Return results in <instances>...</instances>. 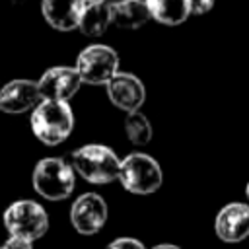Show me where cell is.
Listing matches in <instances>:
<instances>
[{
	"label": "cell",
	"instance_id": "cell-18",
	"mask_svg": "<svg viewBox=\"0 0 249 249\" xmlns=\"http://www.w3.org/2000/svg\"><path fill=\"white\" fill-rule=\"evenodd\" d=\"M189 8H191V14L202 16L214 8V0H189Z\"/></svg>",
	"mask_w": 249,
	"mask_h": 249
},
{
	"label": "cell",
	"instance_id": "cell-10",
	"mask_svg": "<svg viewBox=\"0 0 249 249\" xmlns=\"http://www.w3.org/2000/svg\"><path fill=\"white\" fill-rule=\"evenodd\" d=\"M41 101L37 80H10L0 88V111L10 115H19L25 111H33V107Z\"/></svg>",
	"mask_w": 249,
	"mask_h": 249
},
{
	"label": "cell",
	"instance_id": "cell-17",
	"mask_svg": "<svg viewBox=\"0 0 249 249\" xmlns=\"http://www.w3.org/2000/svg\"><path fill=\"white\" fill-rule=\"evenodd\" d=\"M105 249H146L144 243L136 237H117Z\"/></svg>",
	"mask_w": 249,
	"mask_h": 249
},
{
	"label": "cell",
	"instance_id": "cell-15",
	"mask_svg": "<svg viewBox=\"0 0 249 249\" xmlns=\"http://www.w3.org/2000/svg\"><path fill=\"white\" fill-rule=\"evenodd\" d=\"M111 19L121 29H138L152 18L144 0H126L111 6Z\"/></svg>",
	"mask_w": 249,
	"mask_h": 249
},
{
	"label": "cell",
	"instance_id": "cell-13",
	"mask_svg": "<svg viewBox=\"0 0 249 249\" xmlns=\"http://www.w3.org/2000/svg\"><path fill=\"white\" fill-rule=\"evenodd\" d=\"M111 23H113L111 6L105 4L103 0H95V2H89L84 6L78 29H80V33H84L88 37H101Z\"/></svg>",
	"mask_w": 249,
	"mask_h": 249
},
{
	"label": "cell",
	"instance_id": "cell-20",
	"mask_svg": "<svg viewBox=\"0 0 249 249\" xmlns=\"http://www.w3.org/2000/svg\"><path fill=\"white\" fill-rule=\"evenodd\" d=\"M152 249H181L177 245H171V243H160V245H154Z\"/></svg>",
	"mask_w": 249,
	"mask_h": 249
},
{
	"label": "cell",
	"instance_id": "cell-14",
	"mask_svg": "<svg viewBox=\"0 0 249 249\" xmlns=\"http://www.w3.org/2000/svg\"><path fill=\"white\" fill-rule=\"evenodd\" d=\"M150 18L161 25H179L191 16L189 0H144Z\"/></svg>",
	"mask_w": 249,
	"mask_h": 249
},
{
	"label": "cell",
	"instance_id": "cell-2",
	"mask_svg": "<svg viewBox=\"0 0 249 249\" xmlns=\"http://www.w3.org/2000/svg\"><path fill=\"white\" fill-rule=\"evenodd\" d=\"M74 171L93 185H107L119 179L121 158L105 144H84L72 154Z\"/></svg>",
	"mask_w": 249,
	"mask_h": 249
},
{
	"label": "cell",
	"instance_id": "cell-12",
	"mask_svg": "<svg viewBox=\"0 0 249 249\" xmlns=\"http://www.w3.org/2000/svg\"><path fill=\"white\" fill-rule=\"evenodd\" d=\"M84 6L82 0H41V14L53 29L72 31L80 23Z\"/></svg>",
	"mask_w": 249,
	"mask_h": 249
},
{
	"label": "cell",
	"instance_id": "cell-4",
	"mask_svg": "<svg viewBox=\"0 0 249 249\" xmlns=\"http://www.w3.org/2000/svg\"><path fill=\"white\" fill-rule=\"evenodd\" d=\"M119 181L132 195H152L161 187L163 173L160 163L142 152H132L121 160Z\"/></svg>",
	"mask_w": 249,
	"mask_h": 249
},
{
	"label": "cell",
	"instance_id": "cell-22",
	"mask_svg": "<svg viewBox=\"0 0 249 249\" xmlns=\"http://www.w3.org/2000/svg\"><path fill=\"white\" fill-rule=\"evenodd\" d=\"M245 195H247V198H249V183H247V187H245Z\"/></svg>",
	"mask_w": 249,
	"mask_h": 249
},
{
	"label": "cell",
	"instance_id": "cell-7",
	"mask_svg": "<svg viewBox=\"0 0 249 249\" xmlns=\"http://www.w3.org/2000/svg\"><path fill=\"white\" fill-rule=\"evenodd\" d=\"M107 202L97 193L80 195L70 208V224L82 235H93L107 224Z\"/></svg>",
	"mask_w": 249,
	"mask_h": 249
},
{
	"label": "cell",
	"instance_id": "cell-16",
	"mask_svg": "<svg viewBox=\"0 0 249 249\" xmlns=\"http://www.w3.org/2000/svg\"><path fill=\"white\" fill-rule=\"evenodd\" d=\"M124 132H126V138L134 146H146L152 140V124H150L148 117L144 113H140V111L126 113V117H124Z\"/></svg>",
	"mask_w": 249,
	"mask_h": 249
},
{
	"label": "cell",
	"instance_id": "cell-5",
	"mask_svg": "<svg viewBox=\"0 0 249 249\" xmlns=\"http://www.w3.org/2000/svg\"><path fill=\"white\" fill-rule=\"evenodd\" d=\"M4 226L8 230V235L35 241L47 233L49 214L39 202L21 198L12 202L4 210Z\"/></svg>",
	"mask_w": 249,
	"mask_h": 249
},
{
	"label": "cell",
	"instance_id": "cell-11",
	"mask_svg": "<svg viewBox=\"0 0 249 249\" xmlns=\"http://www.w3.org/2000/svg\"><path fill=\"white\" fill-rule=\"evenodd\" d=\"M216 235L224 243H239L249 235V204L230 202L220 208L214 220Z\"/></svg>",
	"mask_w": 249,
	"mask_h": 249
},
{
	"label": "cell",
	"instance_id": "cell-23",
	"mask_svg": "<svg viewBox=\"0 0 249 249\" xmlns=\"http://www.w3.org/2000/svg\"><path fill=\"white\" fill-rule=\"evenodd\" d=\"M84 4H89V2H95V0H82Z\"/></svg>",
	"mask_w": 249,
	"mask_h": 249
},
{
	"label": "cell",
	"instance_id": "cell-1",
	"mask_svg": "<svg viewBox=\"0 0 249 249\" xmlns=\"http://www.w3.org/2000/svg\"><path fill=\"white\" fill-rule=\"evenodd\" d=\"M37 140L47 146L62 144L74 128V113L68 101H39L29 117Z\"/></svg>",
	"mask_w": 249,
	"mask_h": 249
},
{
	"label": "cell",
	"instance_id": "cell-19",
	"mask_svg": "<svg viewBox=\"0 0 249 249\" xmlns=\"http://www.w3.org/2000/svg\"><path fill=\"white\" fill-rule=\"evenodd\" d=\"M2 249H33V241L23 239V237H16V235H8Z\"/></svg>",
	"mask_w": 249,
	"mask_h": 249
},
{
	"label": "cell",
	"instance_id": "cell-21",
	"mask_svg": "<svg viewBox=\"0 0 249 249\" xmlns=\"http://www.w3.org/2000/svg\"><path fill=\"white\" fill-rule=\"evenodd\" d=\"M105 4H109V6H117V4H121V2H126V0H103Z\"/></svg>",
	"mask_w": 249,
	"mask_h": 249
},
{
	"label": "cell",
	"instance_id": "cell-8",
	"mask_svg": "<svg viewBox=\"0 0 249 249\" xmlns=\"http://www.w3.org/2000/svg\"><path fill=\"white\" fill-rule=\"evenodd\" d=\"M80 86L82 80L74 66H51L37 80L41 101H68Z\"/></svg>",
	"mask_w": 249,
	"mask_h": 249
},
{
	"label": "cell",
	"instance_id": "cell-9",
	"mask_svg": "<svg viewBox=\"0 0 249 249\" xmlns=\"http://www.w3.org/2000/svg\"><path fill=\"white\" fill-rule=\"evenodd\" d=\"M105 86H107L109 101L115 107L123 109L124 113L140 111L146 99V88L138 76L130 72H117Z\"/></svg>",
	"mask_w": 249,
	"mask_h": 249
},
{
	"label": "cell",
	"instance_id": "cell-3",
	"mask_svg": "<svg viewBox=\"0 0 249 249\" xmlns=\"http://www.w3.org/2000/svg\"><path fill=\"white\" fill-rule=\"evenodd\" d=\"M31 183L37 195L47 200H64L72 195L76 185L74 167L62 158H43L33 167Z\"/></svg>",
	"mask_w": 249,
	"mask_h": 249
},
{
	"label": "cell",
	"instance_id": "cell-6",
	"mask_svg": "<svg viewBox=\"0 0 249 249\" xmlns=\"http://www.w3.org/2000/svg\"><path fill=\"white\" fill-rule=\"evenodd\" d=\"M82 84L105 86L119 72V54L109 45L93 43L80 51L74 66Z\"/></svg>",
	"mask_w": 249,
	"mask_h": 249
},
{
	"label": "cell",
	"instance_id": "cell-24",
	"mask_svg": "<svg viewBox=\"0 0 249 249\" xmlns=\"http://www.w3.org/2000/svg\"><path fill=\"white\" fill-rule=\"evenodd\" d=\"M0 249H2V247H0Z\"/></svg>",
	"mask_w": 249,
	"mask_h": 249
}]
</instances>
